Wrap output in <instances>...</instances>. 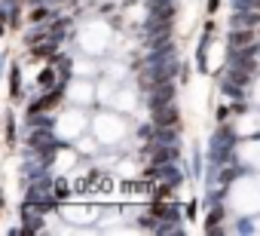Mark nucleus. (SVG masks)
<instances>
[{
	"label": "nucleus",
	"instance_id": "obj_5",
	"mask_svg": "<svg viewBox=\"0 0 260 236\" xmlns=\"http://www.w3.org/2000/svg\"><path fill=\"white\" fill-rule=\"evenodd\" d=\"M223 218H226V209L214 202V205H211V212H208V218H205V233H208V236H217V233H220Z\"/></svg>",
	"mask_w": 260,
	"mask_h": 236
},
{
	"label": "nucleus",
	"instance_id": "obj_12",
	"mask_svg": "<svg viewBox=\"0 0 260 236\" xmlns=\"http://www.w3.org/2000/svg\"><path fill=\"white\" fill-rule=\"evenodd\" d=\"M55 196L58 199H68V181H55Z\"/></svg>",
	"mask_w": 260,
	"mask_h": 236
},
{
	"label": "nucleus",
	"instance_id": "obj_2",
	"mask_svg": "<svg viewBox=\"0 0 260 236\" xmlns=\"http://www.w3.org/2000/svg\"><path fill=\"white\" fill-rule=\"evenodd\" d=\"M172 101H175V80L153 86L150 95H147V107H150V110H159V107H166V104H172Z\"/></svg>",
	"mask_w": 260,
	"mask_h": 236
},
{
	"label": "nucleus",
	"instance_id": "obj_9",
	"mask_svg": "<svg viewBox=\"0 0 260 236\" xmlns=\"http://www.w3.org/2000/svg\"><path fill=\"white\" fill-rule=\"evenodd\" d=\"M46 16H52V10H49V4H43V7H37V10H31V16H28V25H40Z\"/></svg>",
	"mask_w": 260,
	"mask_h": 236
},
{
	"label": "nucleus",
	"instance_id": "obj_6",
	"mask_svg": "<svg viewBox=\"0 0 260 236\" xmlns=\"http://www.w3.org/2000/svg\"><path fill=\"white\" fill-rule=\"evenodd\" d=\"M10 95L13 101H22V68L19 65L10 68Z\"/></svg>",
	"mask_w": 260,
	"mask_h": 236
},
{
	"label": "nucleus",
	"instance_id": "obj_14",
	"mask_svg": "<svg viewBox=\"0 0 260 236\" xmlns=\"http://www.w3.org/2000/svg\"><path fill=\"white\" fill-rule=\"evenodd\" d=\"M205 10H208V16H214V13L220 10V0H208V4H205Z\"/></svg>",
	"mask_w": 260,
	"mask_h": 236
},
{
	"label": "nucleus",
	"instance_id": "obj_15",
	"mask_svg": "<svg viewBox=\"0 0 260 236\" xmlns=\"http://www.w3.org/2000/svg\"><path fill=\"white\" fill-rule=\"evenodd\" d=\"M248 110V104L242 101V98H236V104H233V113H245Z\"/></svg>",
	"mask_w": 260,
	"mask_h": 236
},
{
	"label": "nucleus",
	"instance_id": "obj_7",
	"mask_svg": "<svg viewBox=\"0 0 260 236\" xmlns=\"http://www.w3.org/2000/svg\"><path fill=\"white\" fill-rule=\"evenodd\" d=\"M37 83H40V89H52V86H58V83H55V68H52V65H46Z\"/></svg>",
	"mask_w": 260,
	"mask_h": 236
},
{
	"label": "nucleus",
	"instance_id": "obj_10",
	"mask_svg": "<svg viewBox=\"0 0 260 236\" xmlns=\"http://www.w3.org/2000/svg\"><path fill=\"white\" fill-rule=\"evenodd\" d=\"M7 148H16V116H13V110L7 113Z\"/></svg>",
	"mask_w": 260,
	"mask_h": 236
},
{
	"label": "nucleus",
	"instance_id": "obj_1",
	"mask_svg": "<svg viewBox=\"0 0 260 236\" xmlns=\"http://www.w3.org/2000/svg\"><path fill=\"white\" fill-rule=\"evenodd\" d=\"M150 113H153V126L156 129H181V110L175 107V101L159 107V110H150Z\"/></svg>",
	"mask_w": 260,
	"mask_h": 236
},
{
	"label": "nucleus",
	"instance_id": "obj_3",
	"mask_svg": "<svg viewBox=\"0 0 260 236\" xmlns=\"http://www.w3.org/2000/svg\"><path fill=\"white\" fill-rule=\"evenodd\" d=\"M178 157H181V151H178L175 141H172V144L156 141V148H153V154H150V163H153V166H162V163H175Z\"/></svg>",
	"mask_w": 260,
	"mask_h": 236
},
{
	"label": "nucleus",
	"instance_id": "obj_13",
	"mask_svg": "<svg viewBox=\"0 0 260 236\" xmlns=\"http://www.w3.org/2000/svg\"><path fill=\"white\" fill-rule=\"evenodd\" d=\"M214 116H217V123H226V116H230V107H223V104H220V107L214 110Z\"/></svg>",
	"mask_w": 260,
	"mask_h": 236
},
{
	"label": "nucleus",
	"instance_id": "obj_4",
	"mask_svg": "<svg viewBox=\"0 0 260 236\" xmlns=\"http://www.w3.org/2000/svg\"><path fill=\"white\" fill-rule=\"evenodd\" d=\"M226 43H230V49H245V46L257 43L254 40V28H233L230 37H226Z\"/></svg>",
	"mask_w": 260,
	"mask_h": 236
},
{
	"label": "nucleus",
	"instance_id": "obj_8",
	"mask_svg": "<svg viewBox=\"0 0 260 236\" xmlns=\"http://www.w3.org/2000/svg\"><path fill=\"white\" fill-rule=\"evenodd\" d=\"M150 199H175V184H172V181H162V184L153 190Z\"/></svg>",
	"mask_w": 260,
	"mask_h": 236
},
{
	"label": "nucleus",
	"instance_id": "obj_11",
	"mask_svg": "<svg viewBox=\"0 0 260 236\" xmlns=\"http://www.w3.org/2000/svg\"><path fill=\"white\" fill-rule=\"evenodd\" d=\"M184 218H187V221H196V199H190V202L184 205Z\"/></svg>",
	"mask_w": 260,
	"mask_h": 236
}]
</instances>
